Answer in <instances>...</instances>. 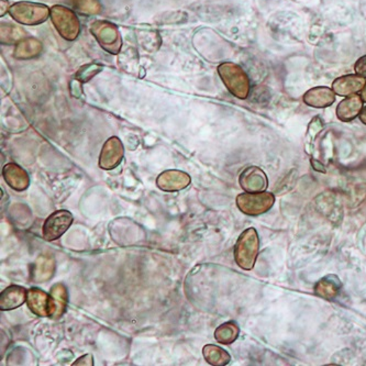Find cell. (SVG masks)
Masks as SVG:
<instances>
[{
	"label": "cell",
	"mask_w": 366,
	"mask_h": 366,
	"mask_svg": "<svg viewBox=\"0 0 366 366\" xmlns=\"http://www.w3.org/2000/svg\"><path fill=\"white\" fill-rule=\"evenodd\" d=\"M221 81L230 94L236 98L247 99L251 91V82L247 72L236 63H221L217 68Z\"/></svg>",
	"instance_id": "cell-1"
},
{
	"label": "cell",
	"mask_w": 366,
	"mask_h": 366,
	"mask_svg": "<svg viewBox=\"0 0 366 366\" xmlns=\"http://www.w3.org/2000/svg\"><path fill=\"white\" fill-rule=\"evenodd\" d=\"M260 252V238L254 228L244 230L234 245V261L242 270H251L254 268Z\"/></svg>",
	"instance_id": "cell-2"
},
{
	"label": "cell",
	"mask_w": 366,
	"mask_h": 366,
	"mask_svg": "<svg viewBox=\"0 0 366 366\" xmlns=\"http://www.w3.org/2000/svg\"><path fill=\"white\" fill-rule=\"evenodd\" d=\"M49 18L63 39L66 41L77 39L81 32V22L75 11L66 6L55 5L51 8Z\"/></svg>",
	"instance_id": "cell-3"
},
{
	"label": "cell",
	"mask_w": 366,
	"mask_h": 366,
	"mask_svg": "<svg viewBox=\"0 0 366 366\" xmlns=\"http://www.w3.org/2000/svg\"><path fill=\"white\" fill-rule=\"evenodd\" d=\"M51 9L43 3L18 1L11 5L9 15L13 20L24 26H38L49 18Z\"/></svg>",
	"instance_id": "cell-4"
},
{
	"label": "cell",
	"mask_w": 366,
	"mask_h": 366,
	"mask_svg": "<svg viewBox=\"0 0 366 366\" xmlns=\"http://www.w3.org/2000/svg\"><path fill=\"white\" fill-rule=\"evenodd\" d=\"M99 45L109 54H119L122 47V38L119 29L109 21L96 20L89 26Z\"/></svg>",
	"instance_id": "cell-5"
},
{
	"label": "cell",
	"mask_w": 366,
	"mask_h": 366,
	"mask_svg": "<svg viewBox=\"0 0 366 366\" xmlns=\"http://www.w3.org/2000/svg\"><path fill=\"white\" fill-rule=\"evenodd\" d=\"M275 203L272 192H244L236 197V206L247 216H260L268 213Z\"/></svg>",
	"instance_id": "cell-6"
},
{
	"label": "cell",
	"mask_w": 366,
	"mask_h": 366,
	"mask_svg": "<svg viewBox=\"0 0 366 366\" xmlns=\"http://www.w3.org/2000/svg\"><path fill=\"white\" fill-rule=\"evenodd\" d=\"M74 217L66 209L54 211L47 217L42 227V234L47 241H55L60 239L73 224Z\"/></svg>",
	"instance_id": "cell-7"
},
{
	"label": "cell",
	"mask_w": 366,
	"mask_h": 366,
	"mask_svg": "<svg viewBox=\"0 0 366 366\" xmlns=\"http://www.w3.org/2000/svg\"><path fill=\"white\" fill-rule=\"evenodd\" d=\"M125 156V146L118 137H112L105 142L99 155V167L112 171L121 164Z\"/></svg>",
	"instance_id": "cell-8"
},
{
	"label": "cell",
	"mask_w": 366,
	"mask_h": 366,
	"mask_svg": "<svg viewBox=\"0 0 366 366\" xmlns=\"http://www.w3.org/2000/svg\"><path fill=\"white\" fill-rule=\"evenodd\" d=\"M192 182L190 175L178 169H167L156 178V186L163 192H174L188 188Z\"/></svg>",
	"instance_id": "cell-9"
},
{
	"label": "cell",
	"mask_w": 366,
	"mask_h": 366,
	"mask_svg": "<svg viewBox=\"0 0 366 366\" xmlns=\"http://www.w3.org/2000/svg\"><path fill=\"white\" fill-rule=\"evenodd\" d=\"M240 186L247 192H265L268 186V179L265 171L257 167H247L240 174Z\"/></svg>",
	"instance_id": "cell-10"
},
{
	"label": "cell",
	"mask_w": 366,
	"mask_h": 366,
	"mask_svg": "<svg viewBox=\"0 0 366 366\" xmlns=\"http://www.w3.org/2000/svg\"><path fill=\"white\" fill-rule=\"evenodd\" d=\"M305 104L312 108H328L335 104V93L327 86H317L307 91L303 97Z\"/></svg>",
	"instance_id": "cell-11"
},
{
	"label": "cell",
	"mask_w": 366,
	"mask_h": 366,
	"mask_svg": "<svg viewBox=\"0 0 366 366\" xmlns=\"http://www.w3.org/2000/svg\"><path fill=\"white\" fill-rule=\"evenodd\" d=\"M365 84V77H362L358 74H349L335 78L333 83V89L335 95L349 97L358 94V91H362Z\"/></svg>",
	"instance_id": "cell-12"
},
{
	"label": "cell",
	"mask_w": 366,
	"mask_h": 366,
	"mask_svg": "<svg viewBox=\"0 0 366 366\" xmlns=\"http://www.w3.org/2000/svg\"><path fill=\"white\" fill-rule=\"evenodd\" d=\"M3 177L9 188L16 192L28 190L30 185L28 171L16 163L6 164L3 169Z\"/></svg>",
	"instance_id": "cell-13"
},
{
	"label": "cell",
	"mask_w": 366,
	"mask_h": 366,
	"mask_svg": "<svg viewBox=\"0 0 366 366\" xmlns=\"http://www.w3.org/2000/svg\"><path fill=\"white\" fill-rule=\"evenodd\" d=\"M68 293L63 283L54 284L49 291V318L60 319L68 310Z\"/></svg>",
	"instance_id": "cell-14"
},
{
	"label": "cell",
	"mask_w": 366,
	"mask_h": 366,
	"mask_svg": "<svg viewBox=\"0 0 366 366\" xmlns=\"http://www.w3.org/2000/svg\"><path fill=\"white\" fill-rule=\"evenodd\" d=\"M26 291L22 286L11 285L0 295V310L3 312L17 310L26 301Z\"/></svg>",
	"instance_id": "cell-15"
},
{
	"label": "cell",
	"mask_w": 366,
	"mask_h": 366,
	"mask_svg": "<svg viewBox=\"0 0 366 366\" xmlns=\"http://www.w3.org/2000/svg\"><path fill=\"white\" fill-rule=\"evenodd\" d=\"M363 102V99L358 94L346 97L337 107V117L342 122L353 121L361 114Z\"/></svg>",
	"instance_id": "cell-16"
},
{
	"label": "cell",
	"mask_w": 366,
	"mask_h": 366,
	"mask_svg": "<svg viewBox=\"0 0 366 366\" xmlns=\"http://www.w3.org/2000/svg\"><path fill=\"white\" fill-rule=\"evenodd\" d=\"M26 304L29 310L38 317H49V293L40 289H29Z\"/></svg>",
	"instance_id": "cell-17"
},
{
	"label": "cell",
	"mask_w": 366,
	"mask_h": 366,
	"mask_svg": "<svg viewBox=\"0 0 366 366\" xmlns=\"http://www.w3.org/2000/svg\"><path fill=\"white\" fill-rule=\"evenodd\" d=\"M341 287H342V284H341L340 278L335 274H330L321 278L314 285V293L326 300H333L340 293Z\"/></svg>",
	"instance_id": "cell-18"
},
{
	"label": "cell",
	"mask_w": 366,
	"mask_h": 366,
	"mask_svg": "<svg viewBox=\"0 0 366 366\" xmlns=\"http://www.w3.org/2000/svg\"><path fill=\"white\" fill-rule=\"evenodd\" d=\"M42 49L43 45L41 41L36 38H26L17 43L13 51V57L18 60H30L41 54Z\"/></svg>",
	"instance_id": "cell-19"
},
{
	"label": "cell",
	"mask_w": 366,
	"mask_h": 366,
	"mask_svg": "<svg viewBox=\"0 0 366 366\" xmlns=\"http://www.w3.org/2000/svg\"><path fill=\"white\" fill-rule=\"evenodd\" d=\"M203 356L206 362L213 366L228 365L231 361V356L228 353V351L215 344H207L204 346Z\"/></svg>",
	"instance_id": "cell-20"
},
{
	"label": "cell",
	"mask_w": 366,
	"mask_h": 366,
	"mask_svg": "<svg viewBox=\"0 0 366 366\" xmlns=\"http://www.w3.org/2000/svg\"><path fill=\"white\" fill-rule=\"evenodd\" d=\"M54 259L49 255H43L34 264L33 278L38 283H45L54 274Z\"/></svg>",
	"instance_id": "cell-21"
},
{
	"label": "cell",
	"mask_w": 366,
	"mask_h": 366,
	"mask_svg": "<svg viewBox=\"0 0 366 366\" xmlns=\"http://www.w3.org/2000/svg\"><path fill=\"white\" fill-rule=\"evenodd\" d=\"M240 328L236 321H227L215 330V339L217 342L229 346L238 339Z\"/></svg>",
	"instance_id": "cell-22"
},
{
	"label": "cell",
	"mask_w": 366,
	"mask_h": 366,
	"mask_svg": "<svg viewBox=\"0 0 366 366\" xmlns=\"http://www.w3.org/2000/svg\"><path fill=\"white\" fill-rule=\"evenodd\" d=\"M26 32L24 29L13 24H1L0 29V41L3 45H13L26 39Z\"/></svg>",
	"instance_id": "cell-23"
},
{
	"label": "cell",
	"mask_w": 366,
	"mask_h": 366,
	"mask_svg": "<svg viewBox=\"0 0 366 366\" xmlns=\"http://www.w3.org/2000/svg\"><path fill=\"white\" fill-rule=\"evenodd\" d=\"M74 9L85 16H96L102 11L99 0H68Z\"/></svg>",
	"instance_id": "cell-24"
},
{
	"label": "cell",
	"mask_w": 366,
	"mask_h": 366,
	"mask_svg": "<svg viewBox=\"0 0 366 366\" xmlns=\"http://www.w3.org/2000/svg\"><path fill=\"white\" fill-rule=\"evenodd\" d=\"M322 128H323V122L319 117L314 118L310 121V127H308V130H307L306 142H305L307 153H312L314 142L317 140L318 135L321 132Z\"/></svg>",
	"instance_id": "cell-25"
},
{
	"label": "cell",
	"mask_w": 366,
	"mask_h": 366,
	"mask_svg": "<svg viewBox=\"0 0 366 366\" xmlns=\"http://www.w3.org/2000/svg\"><path fill=\"white\" fill-rule=\"evenodd\" d=\"M102 68H104V66H100L98 63L86 64V66H82L77 70V73L75 75V81H78L81 84L87 83V82L93 79V77H95L97 74L100 73Z\"/></svg>",
	"instance_id": "cell-26"
},
{
	"label": "cell",
	"mask_w": 366,
	"mask_h": 366,
	"mask_svg": "<svg viewBox=\"0 0 366 366\" xmlns=\"http://www.w3.org/2000/svg\"><path fill=\"white\" fill-rule=\"evenodd\" d=\"M354 70H356V74H358V75L366 77V55L360 57L356 61V64H354Z\"/></svg>",
	"instance_id": "cell-27"
},
{
	"label": "cell",
	"mask_w": 366,
	"mask_h": 366,
	"mask_svg": "<svg viewBox=\"0 0 366 366\" xmlns=\"http://www.w3.org/2000/svg\"><path fill=\"white\" fill-rule=\"evenodd\" d=\"M93 366L94 365V358L91 354H85V356H81L77 358L73 363V366Z\"/></svg>",
	"instance_id": "cell-28"
},
{
	"label": "cell",
	"mask_w": 366,
	"mask_h": 366,
	"mask_svg": "<svg viewBox=\"0 0 366 366\" xmlns=\"http://www.w3.org/2000/svg\"><path fill=\"white\" fill-rule=\"evenodd\" d=\"M0 5H1V7H0V8H1V10H0V16L3 17V15L7 13V11H9L11 6H9L8 0H0Z\"/></svg>",
	"instance_id": "cell-29"
},
{
	"label": "cell",
	"mask_w": 366,
	"mask_h": 366,
	"mask_svg": "<svg viewBox=\"0 0 366 366\" xmlns=\"http://www.w3.org/2000/svg\"><path fill=\"white\" fill-rule=\"evenodd\" d=\"M358 117H360V120L363 122L364 125H366V106L362 109L361 114H360Z\"/></svg>",
	"instance_id": "cell-30"
},
{
	"label": "cell",
	"mask_w": 366,
	"mask_h": 366,
	"mask_svg": "<svg viewBox=\"0 0 366 366\" xmlns=\"http://www.w3.org/2000/svg\"><path fill=\"white\" fill-rule=\"evenodd\" d=\"M361 97H362V99H363V102H366V84H365V86H364V89H362Z\"/></svg>",
	"instance_id": "cell-31"
}]
</instances>
